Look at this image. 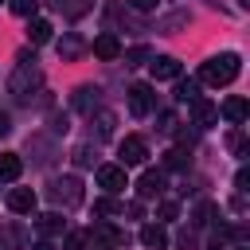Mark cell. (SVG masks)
<instances>
[{"instance_id":"cell-1","label":"cell","mask_w":250,"mask_h":250,"mask_svg":"<svg viewBox=\"0 0 250 250\" xmlns=\"http://www.w3.org/2000/svg\"><path fill=\"white\" fill-rule=\"evenodd\" d=\"M199 78L207 82V86H227V82H234L238 78V55H219V59H207L203 66H199Z\"/></svg>"},{"instance_id":"cell-2","label":"cell","mask_w":250,"mask_h":250,"mask_svg":"<svg viewBox=\"0 0 250 250\" xmlns=\"http://www.w3.org/2000/svg\"><path fill=\"white\" fill-rule=\"evenodd\" d=\"M39 82H43V74H39L35 59H20V62H16V70H12V78H8V90H12L16 98H27Z\"/></svg>"},{"instance_id":"cell-3","label":"cell","mask_w":250,"mask_h":250,"mask_svg":"<svg viewBox=\"0 0 250 250\" xmlns=\"http://www.w3.org/2000/svg\"><path fill=\"white\" fill-rule=\"evenodd\" d=\"M47 195H51V203H59V207H74V203H82V184H78L74 176H59V180H51Z\"/></svg>"},{"instance_id":"cell-4","label":"cell","mask_w":250,"mask_h":250,"mask_svg":"<svg viewBox=\"0 0 250 250\" xmlns=\"http://www.w3.org/2000/svg\"><path fill=\"white\" fill-rule=\"evenodd\" d=\"M156 109V94H152V86L148 82H137L133 90H129V113L133 117H148Z\"/></svg>"},{"instance_id":"cell-5","label":"cell","mask_w":250,"mask_h":250,"mask_svg":"<svg viewBox=\"0 0 250 250\" xmlns=\"http://www.w3.org/2000/svg\"><path fill=\"white\" fill-rule=\"evenodd\" d=\"M117 152H121V168H133V164H145V160H148V145H145V137H137V133H129Z\"/></svg>"},{"instance_id":"cell-6","label":"cell","mask_w":250,"mask_h":250,"mask_svg":"<svg viewBox=\"0 0 250 250\" xmlns=\"http://www.w3.org/2000/svg\"><path fill=\"white\" fill-rule=\"evenodd\" d=\"M191 121H195L199 129H211V125L219 121V105H211L207 98H195V102H191Z\"/></svg>"},{"instance_id":"cell-7","label":"cell","mask_w":250,"mask_h":250,"mask_svg":"<svg viewBox=\"0 0 250 250\" xmlns=\"http://www.w3.org/2000/svg\"><path fill=\"white\" fill-rule=\"evenodd\" d=\"M98 188L121 191V188H125V168H121V164H102V168H98Z\"/></svg>"},{"instance_id":"cell-8","label":"cell","mask_w":250,"mask_h":250,"mask_svg":"<svg viewBox=\"0 0 250 250\" xmlns=\"http://www.w3.org/2000/svg\"><path fill=\"white\" fill-rule=\"evenodd\" d=\"M8 207H12L16 215H31V211H35V191H31V188H12V191H8Z\"/></svg>"},{"instance_id":"cell-9","label":"cell","mask_w":250,"mask_h":250,"mask_svg":"<svg viewBox=\"0 0 250 250\" xmlns=\"http://www.w3.org/2000/svg\"><path fill=\"white\" fill-rule=\"evenodd\" d=\"M94 55H98V59H105V62H113V59L121 55L117 35H109V31H105V35H98V39H94Z\"/></svg>"},{"instance_id":"cell-10","label":"cell","mask_w":250,"mask_h":250,"mask_svg":"<svg viewBox=\"0 0 250 250\" xmlns=\"http://www.w3.org/2000/svg\"><path fill=\"white\" fill-rule=\"evenodd\" d=\"M219 113H223L230 125H242V121H246V113H250V105H246V98H227Z\"/></svg>"},{"instance_id":"cell-11","label":"cell","mask_w":250,"mask_h":250,"mask_svg":"<svg viewBox=\"0 0 250 250\" xmlns=\"http://www.w3.org/2000/svg\"><path fill=\"white\" fill-rule=\"evenodd\" d=\"M160 188H164V176H160V172H152V168H148V172L137 180V195H141V199H152V195H160Z\"/></svg>"},{"instance_id":"cell-12","label":"cell","mask_w":250,"mask_h":250,"mask_svg":"<svg viewBox=\"0 0 250 250\" xmlns=\"http://www.w3.org/2000/svg\"><path fill=\"white\" fill-rule=\"evenodd\" d=\"M141 242H145L148 250H164V246H168V234H164L160 223H145V227H141Z\"/></svg>"},{"instance_id":"cell-13","label":"cell","mask_w":250,"mask_h":250,"mask_svg":"<svg viewBox=\"0 0 250 250\" xmlns=\"http://www.w3.org/2000/svg\"><path fill=\"white\" fill-rule=\"evenodd\" d=\"M152 78L156 82H172V78H180V62L176 59H152Z\"/></svg>"},{"instance_id":"cell-14","label":"cell","mask_w":250,"mask_h":250,"mask_svg":"<svg viewBox=\"0 0 250 250\" xmlns=\"http://www.w3.org/2000/svg\"><path fill=\"white\" fill-rule=\"evenodd\" d=\"M94 234H98L105 246H125V242H129V234H125L121 227H113V223H98V227H94Z\"/></svg>"},{"instance_id":"cell-15","label":"cell","mask_w":250,"mask_h":250,"mask_svg":"<svg viewBox=\"0 0 250 250\" xmlns=\"http://www.w3.org/2000/svg\"><path fill=\"white\" fill-rule=\"evenodd\" d=\"M20 172H23V160L16 156V152H0V180H20Z\"/></svg>"},{"instance_id":"cell-16","label":"cell","mask_w":250,"mask_h":250,"mask_svg":"<svg viewBox=\"0 0 250 250\" xmlns=\"http://www.w3.org/2000/svg\"><path fill=\"white\" fill-rule=\"evenodd\" d=\"M35 227H39V234H43V238H51V234H62V219H59L55 211H51V215H39V219H35Z\"/></svg>"},{"instance_id":"cell-17","label":"cell","mask_w":250,"mask_h":250,"mask_svg":"<svg viewBox=\"0 0 250 250\" xmlns=\"http://www.w3.org/2000/svg\"><path fill=\"white\" fill-rule=\"evenodd\" d=\"M51 31H55V27H51L47 20H31V27H27V39L39 47V43H47V39H51Z\"/></svg>"},{"instance_id":"cell-18","label":"cell","mask_w":250,"mask_h":250,"mask_svg":"<svg viewBox=\"0 0 250 250\" xmlns=\"http://www.w3.org/2000/svg\"><path fill=\"white\" fill-rule=\"evenodd\" d=\"M55 4H59L70 20H78V16H86V12L94 8V0H55Z\"/></svg>"},{"instance_id":"cell-19","label":"cell","mask_w":250,"mask_h":250,"mask_svg":"<svg viewBox=\"0 0 250 250\" xmlns=\"http://www.w3.org/2000/svg\"><path fill=\"white\" fill-rule=\"evenodd\" d=\"M164 164H168V168H188V164H191V152H188V148H168V152H164Z\"/></svg>"},{"instance_id":"cell-20","label":"cell","mask_w":250,"mask_h":250,"mask_svg":"<svg viewBox=\"0 0 250 250\" xmlns=\"http://www.w3.org/2000/svg\"><path fill=\"white\" fill-rule=\"evenodd\" d=\"M78 51H82V39H74V35H66V39L59 43V55H62V59H78Z\"/></svg>"},{"instance_id":"cell-21","label":"cell","mask_w":250,"mask_h":250,"mask_svg":"<svg viewBox=\"0 0 250 250\" xmlns=\"http://www.w3.org/2000/svg\"><path fill=\"white\" fill-rule=\"evenodd\" d=\"M176 98H180V102H195V98H199V82H191V78L180 82V86H176Z\"/></svg>"},{"instance_id":"cell-22","label":"cell","mask_w":250,"mask_h":250,"mask_svg":"<svg viewBox=\"0 0 250 250\" xmlns=\"http://www.w3.org/2000/svg\"><path fill=\"white\" fill-rule=\"evenodd\" d=\"M125 207L117 199H94V215H121Z\"/></svg>"},{"instance_id":"cell-23","label":"cell","mask_w":250,"mask_h":250,"mask_svg":"<svg viewBox=\"0 0 250 250\" xmlns=\"http://www.w3.org/2000/svg\"><path fill=\"white\" fill-rule=\"evenodd\" d=\"M145 59H148V47H129V51H125V62H129V66H137V62H145Z\"/></svg>"},{"instance_id":"cell-24","label":"cell","mask_w":250,"mask_h":250,"mask_svg":"<svg viewBox=\"0 0 250 250\" xmlns=\"http://www.w3.org/2000/svg\"><path fill=\"white\" fill-rule=\"evenodd\" d=\"M35 4L39 0H12V12L16 16H35Z\"/></svg>"},{"instance_id":"cell-25","label":"cell","mask_w":250,"mask_h":250,"mask_svg":"<svg viewBox=\"0 0 250 250\" xmlns=\"http://www.w3.org/2000/svg\"><path fill=\"white\" fill-rule=\"evenodd\" d=\"M86 238H90V234H82V230H70V234H66V250H82V246H86Z\"/></svg>"},{"instance_id":"cell-26","label":"cell","mask_w":250,"mask_h":250,"mask_svg":"<svg viewBox=\"0 0 250 250\" xmlns=\"http://www.w3.org/2000/svg\"><path fill=\"white\" fill-rule=\"evenodd\" d=\"M74 160H78V164H82V168H90V164H94V152H90V148H86V145H82V148H78V152H74Z\"/></svg>"},{"instance_id":"cell-27","label":"cell","mask_w":250,"mask_h":250,"mask_svg":"<svg viewBox=\"0 0 250 250\" xmlns=\"http://www.w3.org/2000/svg\"><path fill=\"white\" fill-rule=\"evenodd\" d=\"M12 242H16V234H12V227H4V230H0V250H8Z\"/></svg>"},{"instance_id":"cell-28","label":"cell","mask_w":250,"mask_h":250,"mask_svg":"<svg viewBox=\"0 0 250 250\" xmlns=\"http://www.w3.org/2000/svg\"><path fill=\"white\" fill-rule=\"evenodd\" d=\"M129 8H137V12H152L156 0H129Z\"/></svg>"},{"instance_id":"cell-29","label":"cell","mask_w":250,"mask_h":250,"mask_svg":"<svg viewBox=\"0 0 250 250\" xmlns=\"http://www.w3.org/2000/svg\"><path fill=\"white\" fill-rule=\"evenodd\" d=\"M160 219H176V203H172V199L160 203Z\"/></svg>"},{"instance_id":"cell-30","label":"cell","mask_w":250,"mask_h":250,"mask_svg":"<svg viewBox=\"0 0 250 250\" xmlns=\"http://www.w3.org/2000/svg\"><path fill=\"white\" fill-rule=\"evenodd\" d=\"M180 246H184V250H191V246H195V234H191V230H184V234H180Z\"/></svg>"},{"instance_id":"cell-31","label":"cell","mask_w":250,"mask_h":250,"mask_svg":"<svg viewBox=\"0 0 250 250\" xmlns=\"http://www.w3.org/2000/svg\"><path fill=\"white\" fill-rule=\"evenodd\" d=\"M8 129H12V121H8V113H0V137H4Z\"/></svg>"},{"instance_id":"cell-32","label":"cell","mask_w":250,"mask_h":250,"mask_svg":"<svg viewBox=\"0 0 250 250\" xmlns=\"http://www.w3.org/2000/svg\"><path fill=\"white\" fill-rule=\"evenodd\" d=\"M31 250H55V246H51V242H35Z\"/></svg>"},{"instance_id":"cell-33","label":"cell","mask_w":250,"mask_h":250,"mask_svg":"<svg viewBox=\"0 0 250 250\" xmlns=\"http://www.w3.org/2000/svg\"><path fill=\"white\" fill-rule=\"evenodd\" d=\"M234 250H246V246H234Z\"/></svg>"},{"instance_id":"cell-34","label":"cell","mask_w":250,"mask_h":250,"mask_svg":"<svg viewBox=\"0 0 250 250\" xmlns=\"http://www.w3.org/2000/svg\"><path fill=\"white\" fill-rule=\"evenodd\" d=\"M94 250H105V246H94Z\"/></svg>"},{"instance_id":"cell-35","label":"cell","mask_w":250,"mask_h":250,"mask_svg":"<svg viewBox=\"0 0 250 250\" xmlns=\"http://www.w3.org/2000/svg\"><path fill=\"white\" fill-rule=\"evenodd\" d=\"M0 4H4V0H0Z\"/></svg>"}]
</instances>
